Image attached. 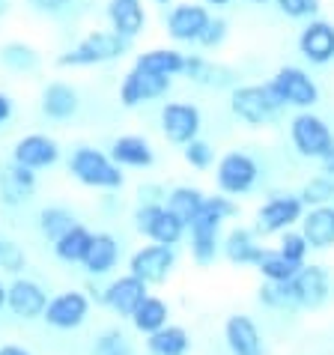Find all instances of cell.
<instances>
[{
	"label": "cell",
	"mask_w": 334,
	"mask_h": 355,
	"mask_svg": "<svg viewBox=\"0 0 334 355\" xmlns=\"http://www.w3.org/2000/svg\"><path fill=\"white\" fill-rule=\"evenodd\" d=\"M159 123H161V135L173 146H188L191 141L200 137L203 114L191 102H167L159 114Z\"/></svg>",
	"instance_id": "cell-11"
},
{
	"label": "cell",
	"mask_w": 334,
	"mask_h": 355,
	"mask_svg": "<svg viewBox=\"0 0 334 355\" xmlns=\"http://www.w3.org/2000/svg\"><path fill=\"white\" fill-rule=\"evenodd\" d=\"M12 114H15V98L0 90V125H6L12 120Z\"/></svg>",
	"instance_id": "cell-48"
},
{
	"label": "cell",
	"mask_w": 334,
	"mask_h": 355,
	"mask_svg": "<svg viewBox=\"0 0 334 355\" xmlns=\"http://www.w3.org/2000/svg\"><path fill=\"white\" fill-rule=\"evenodd\" d=\"M129 39L116 36L111 27L107 31H90L81 42H75L72 48L57 57V66L60 69H87V66H105L114 63L129 51Z\"/></svg>",
	"instance_id": "cell-2"
},
{
	"label": "cell",
	"mask_w": 334,
	"mask_h": 355,
	"mask_svg": "<svg viewBox=\"0 0 334 355\" xmlns=\"http://www.w3.org/2000/svg\"><path fill=\"white\" fill-rule=\"evenodd\" d=\"M188 248H191V260L197 266H212L221 254V227L194 221L188 227Z\"/></svg>",
	"instance_id": "cell-29"
},
{
	"label": "cell",
	"mask_w": 334,
	"mask_h": 355,
	"mask_svg": "<svg viewBox=\"0 0 334 355\" xmlns=\"http://www.w3.org/2000/svg\"><path fill=\"white\" fill-rule=\"evenodd\" d=\"M319 167H322V173H331V176H334V150H328L326 155H322Z\"/></svg>",
	"instance_id": "cell-50"
},
{
	"label": "cell",
	"mask_w": 334,
	"mask_h": 355,
	"mask_svg": "<svg viewBox=\"0 0 334 355\" xmlns=\"http://www.w3.org/2000/svg\"><path fill=\"white\" fill-rule=\"evenodd\" d=\"M90 355H134V343L120 325H111L96 334Z\"/></svg>",
	"instance_id": "cell-38"
},
{
	"label": "cell",
	"mask_w": 334,
	"mask_h": 355,
	"mask_svg": "<svg viewBox=\"0 0 334 355\" xmlns=\"http://www.w3.org/2000/svg\"><path fill=\"white\" fill-rule=\"evenodd\" d=\"M203 203H206V194H203V189H197V185H173V189L167 191V200H164L167 209L185 224V230H188L191 221L200 215Z\"/></svg>",
	"instance_id": "cell-31"
},
{
	"label": "cell",
	"mask_w": 334,
	"mask_h": 355,
	"mask_svg": "<svg viewBox=\"0 0 334 355\" xmlns=\"http://www.w3.org/2000/svg\"><path fill=\"white\" fill-rule=\"evenodd\" d=\"M132 329L137 334H143V338H150V334L161 331L164 325H170V304H167L164 299H159V295H146L143 304L132 313Z\"/></svg>",
	"instance_id": "cell-32"
},
{
	"label": "cell",
	"mask_w": 334,
	"mask_h": 355,
	"mask_svg": "<svg viewBox=\"0 0 334 355\" xmlns=\"http://www.w3.org/2000/svg\"><path fill=\"white\" fill-rule=\"evenodd\" d=\"M6 9H9V0H0V18L6 15Z\"/></svg>",
	"instance_id": "cell-53"
},
{
	"label": "cell",
	"mask_w": 334,
	"mask_h": 355,
	"mask_svg": "<svg viewBox=\"0 0 334 355\" xmlns=\"http://www.w3.org/2000/svg\"><path fill=\"white\" fill-rule=\"evenodd\" d=\"M0 272L9 278H21L27 272V251L12 239H3L0 245Z\"/></svg>",
	"instance_id": "cell-41"
},
{
	"label": "cell",
	"mask_w": 334,
	"mask_h": 355,
	"mask_svg": "<svg viewBox=\"0 0 334 355\" xmlns=\"http://www.w3.org/2000/svg\"><path fill=\"white\" fill-rule=\"evenodd\" d=\"M185 57L179 48H150V51L137 54L134 60V69L141 72H150V75H161V78H176L185 72Z\"/></svg>",
	"instance_id": "cell-28"
},
{
	"label": "cell",
	"mask_w": 334,
	"mask_h": 355,
	"mask_svg": "<svg viewBox=\"0 0 334 355\" xmlns=\"http://www.w3.org/2000/svg\"><path fill=\"white\" fill-rule=\"evenodd\" d=\"M90 245H93V230H90V227H84V224H75L69 233H63L57 242H51V248H54V257L60 263H66V266H84Z\"/></svg>",
	"instance_id": "cell-30"
},
{
	"label": "cell",
	"mask_w": 334,
	"mask_h": 355,
	"mask_svg": "<svg viewBox=\"0 0 334 355\" xmlns=\"http://www.w3.org/2000/svg\"><path fill=\"white\" fill-rule=\"evenodd\" d=\"M209 18H212V12L203 3H176V6H170L167 21H164L167 36H170L173 42H188V45L200 42Z\"/></svg>",
	"instance_id": "cell-18"
},
{
	"label": "cell",
	"mask_w": 334,
	"mask_h": 355,
	"mask_svg": "<svg viewBox=\"0 0 334 355\" xmlns=\"http://www.w3.org/2000/svg\"><path fill=\"white\" fill-rule=\"evenodd\" d=\"M107 21H111V31L123 39H137L146 27V9L141 0H107L105 9Z\"/></svg>",
	"instance_id": "cell-25"
},
{
	"label": "cell",
	"mask_w": 334,
	"mask_h": 355,
	"mask_svg": "<svg viewBox=\"0 0 334 355\" xmlns=\"http://www.w3.org/2000/svg\"><path fill=\"white\" fill-rule=\"evenodd\" d=\"M227 36H230V24H227V18L212 15L197 45H203V48H221L224 42H227Z\"/></svg>",
	"instance_id": "cell-44"
},
{
	"label": "cell",
	"mask_w": 334,
	"mask_h": 355,
	"mask_svg": "<svg viewBox=\"0 0 334 355\" xmlns=\"http://www.w3.org/2000/svg\"><path fill=\"white\" fill-rule=\"evenodd\" d=\"M281 9V15L287 18H296V21H301V18H313L319 12V0H274Z\"/></svg>",
	"instance_id": "cell-45"
},
{
	"label": "cell",
	"mask_w": 334,
	"mask_h": 355,
	"mask_svg": "<svg viewBox=\"0 0 334 355\" xmlns=\"http://www.w3.org/2000/svg\"><path fill=\"white\" fill-rule=\"evenodd\" d=\"M146 295H150V287H146L143 281H137L134 275L125 272V275L114 278V281L105 287L102 304H105L107 311H114L120 320H132V313L141 308Z\"/></svg>",
	"instance_id": "cell-17"
},
{
	"label": "cell",
	"mask_w": 334,
	"mask_h": 355,
	"mask_svg": "<svg viewBox=\"0 0 334 355\" xmlns=\"http://www.w3.org/2000/svg\"><path fill=\"white\" fill-rule=\"evenodd\" d=\"M0 311H6V284L0 281Z\"/></svg>",
	"instance_id": "cell-52"
},
{
	"label": "cell",
	"mask_w": 334,
	"mask_h": 355,
	"mask_svg": "<svg viewBox=\"0 0 334 355\" xmlns=\"http://www.w3.org/2000/svg\"><path fill=\"white\" fill-rule=\"evenodd\" d=\"M0 63L12 72H33L39 66V51L30 42H21V39H12V42L0 45Z\"/></svg>",
	"instance_id": "cell-37"
},
{
	"label": "cell",
	"mask_w": 334,
	"mask_h": 355,
	"mask_svg": "<svg viewBox=\"0 0 334 355\" xmlns=\"http://www.w3.org/2000/svg\"><path fill=\"white\" fill-rule=\"evenodd\" d=\"M69 173L75 182H81L84 189H96V191H120L125 185V173L120 164H114V159L105 150L96 146H75L69 155Z\"/></svg>",
	"instance_id": "cell-1"
},
{
	"label": "cell",
	"mask_w": 334,
	"mask_h": 355,
	"mask_svg": "<svg viewBox=\"0 0 334 355\" xmlns=\"http://www.w3.org/2000/svg\"><path fill=\"white\" fill-rule=\"evenodd\" d=\"M278 111H281V105L272 96L269 84H242L230 93V114L239 123L251 125V129H260V125L272 123L278 116Z\"/></svg>",
	"instance_id": "cell-4"
},
{
	"label": "cell",
	"mask_w": 334,
	"mask_h": 355,
	"mask_svg": "<svg viewBox=\"0 0 334 355\" xmlns=\"http://www.w3.org/2000/svg\"><path fill=\"white\" fill-rule=\"evenodd\" d=\"M221 254L233 266H251V269H257V263L263 260V254H266V245L260 242L254 227H233L221 239Z\"/></svg>",
	"instance_id": "cell-22"
},
{
	"label": "cell",
	"mask_w": 334,
	"mask_h": 355,
	"mask_svg": "<svg viewBox=\"0 0 334 355\" xmlns=\"http://www.w3.org/2000/svg\"><path fill=\"white\" fill-rule=\"evenodd\" d=\"M134 227L152 245H167V248H176L188 236L185 224L164 203H141L134 209Z\"/></svg>",
	"instance_id": "cell-7"
},
{
	"label": "cell",
	"mask_w": 334,
	"mask_h": 355,
	"mask_svg": "<svg viewBox=\"0 0 334 355\" xmlns=\"http://www.w3.org/2000/svg\"><path fill=\"white\" fill-rule=\"evenodd\" d=\"M301 215H304V203L299 194H290V191L272 194L257 209V215H254V233H257L260 239L281 236V233L292 230L296 224H301Z\"/></svg>",
	"instance_id": "cell-5"
},
{
	"label": "cell",
	"mask_w": 334,
	"mask_h": 355,
	"mask_svg": "<svg viewBox=\"0 0 334 355\" xmlns=\"http://www.w3.org/2000/svg\"><path fill=\"white\" fill-rule=\"evenodd\" d=\"M299 230L308 239L310 251H331L334 248V206L304 209Z\"/></svg>",
	"instance_id": "cell-26"
},
{
	"label": "cell",
	"mask_w": 334,
	"mask_h": 355,
	"mask_svg": "<svg viewBox=\"0 0 334 355\" xmlns=\"http://www.w3.org/2000/svg\"><path fill=\"white\" fill-rule=\"evenodd\" d=\"M15 164L27 167V171H48L60 162V141L45 132H30V135H21L18 141L12 144V155H9Z\"/></svg>",
	"instance_id": "cell-13"
},
{
	"label": "cell",
	"mask_w": 334,
	"mask_h": 355,
	"mask_svg": "<svg viewBox=\"0 0 334 355\" xmlns=\"http://www.w3.org/2000/svg\"><path fill=\"white\" fill-rule=\"evenodd\" d=\"M36 224H39V233H42L48 242H57L63 233H69L78 224V218L69 206H45V209H39Z\"/></svg>",
	"instance_id": "cell-35"
},
{
	"label": "cell",
	"mask_w": 334,
	"mask_h": 355,
	"mask_svg": "<svg viewBox=\"0 0 334 355\" xmlns=\"http://www.w3.org/2000/svg\"><path fill=\"white\" fill-rule=\"evenodd\" d=\"M39 189V180L33 171L15 164L12 159L0 164V203L9 206V209H18L24 206Z\"/></svg>",
	"instance_id": "cell-20"
},
{
	"label": "cell",
	"mask_w": 334,
	"mask_h": 355,
	"mask_svg": "<svg viewBox=\"0 0 334 355\" xmlns=\"http://www.w3.org/2000/svg\"><path fill=\"white\" fill-rule=\"evenodd\" d=\"M39 111L54 123H66L81 111V93L66 81H48L39 93Z\"/></svg>",
	"instance_id": "cell-21"
},
{
	"label": "cell",
	"mask_w": 334,
	"mask_h": 355,
	"mask_svg": "<svg viewBox=\"0 0 334 355\" xmlns=\"http://www.w3.org/2000/svg\"><path fill=\"white\" fill-rule=\"evenodd\" d=\"M141 203H164L167 200V191L161 185H141Z\"/></svg>",
	"instance_id": "cell-47"
},
{
	"label": "cell",
	"mask_w": 334,
	"mask_h": 355,
	"mask_svg": "<svg viewBox=\"0 0 334 355\" xmlns=\"http://www.w3.org/2000/svg\"><path fill=\"white\" fill-rule=\"evenodd\" d=\"M116 266H120V239L107 230L93 233V245H90V251H87L84 272L90 275V278H105Z\"/></svg>",
	"instance_id": "cell-27"
},
{
	"label": "cell",
	"mask_w": 334,
	"mask_h": 355,
	"mask_svg": "<svg viewBox=\"0 0 334 355\" xmlns=\"http://www.w3.org/2000/svg\"><path fill=\"white\" fill-rule=\"evenodd\" d=\"M0 245H3V233H0Z\"/></svg>",
	"instance_id": "cell-56"
},
{
	"label": "cell",
	"mask_w": 334,
	"mask_h": 355,
	"mask_svg": "<svg viewBox=\"0 0 334 355\" xmlns=\"http://www.w3.org/2000/svg\"><path fill=\"white\" fill-rule=\"evenodd\" d=\"M48 290L39 284L36 278H12L6 284V311L12 313L15 320H24V322H33V320H42V313L48 308Z\"/></svg>",
	"instance_id": "cell-12"
},
{
	"label": "cell",
	"mask_w": 334,
	"mask_h": 355,
	"mask_svg": "<svg viewBox=\"0 0 334 355\" xmlns=\"http://www.w3.org/2000/svg\"><path fill=\"white\" fill-rule=\"evenodd\" d=\"M36 12H42V15H57V12H63V9L69 6V0H27Z\"/></svg>",
	"instance_id": "cell-46"
},
{
	"label": "cell",
	"mask_w": 334,
	"mask_h": 355,
	"mask_svg": "<svg viewBox=\"0 0 334 355\" xmlns=\"http://www.w3.org/2000/svg\"><path fill=\"white\" fill-rule=\"evenodd\" d=\"M182 159H185V164H191L194 171H209L215 164V150L209 141L197 137V141H191L188 146H182Z\"/></svg>",
	"instance_id": "cell-43"
},
{
	"label": "cell",
	"mask_w": 334,
	"mask_h": 355,
	"mask_svg": "<svg viewBox=\"0 0 334 355\" xmlns=\"http://www.w3.org/2000/svg\"><path fill=\"white\" fill-rule=\"evenodd\" d=\"M173 269H176V248H167V245H152V242L141 245L129 257V275L143 281L146 287L167 284Z\"/></svg>",
	"instance_id": "cell-10"
},
{
	"label": "cell",
	"mask_w": 334,
	"mask_h": 355,
	"mask_svg": "<svg viewBox=\"0 0 334 355\" xmlns=\"http://www.w3.org/2000/svg\"><path fill=\"white\" fill-rule=\"evenodd\" d=\"M90 308H93V302L84 290H63L48 299L42 320L45 325H51L57 331H75L90 320Z\"/></svg>",
	"instance_id": "cell-9"
},
{
	"label": "cell",
	"mask_w": 334,
	"mask_h": 355,
	"mask_svg": "<svg viewBox=\"0 0 334 355\" xmlns=\"http://www.w3.org/2000/svg\"><path fill=\"white\" fill-rule=\"evenodd\" d=\"M233 0H203V6L209 9V6H215V9H224V6H230Z\"/></svg>",
	"instance_id": "cell-51"
},
{
	"label": "cell",
	"mask_w": 334,
	"mask_h": 355,
	"mask_svg": "<svg viewBox=\"0 0 334 355\" xmlns=\"http://www.w3.org/2000/svg\"><path fill=\"white\" fill-rule=\"evenodd\" d=\"M251 3H269V0H251Z\"/></svg>",
	"instance_id": "cell-55"
},
{
	"label": "cell",
	"mask_w": 334,
	"mask_h": 355,
	"mask_svg": "<svg viewBox=\"0 0 334 355\" xmlns=\"http://www.w3.org/2000/svg\"><path fill=\"white\" fill-rule=\"evenodd\" d=\"M260 180V164L254 162V155L233 150L224 153L218 164H215V185H218V194L227 197H242L248 194Z\"/></svg>",
	"instance_id": "cell-8"
},
{
	"label": "cell",
	"mask_w": 334,
	"mask_h": 355,
	"mask_svg": "<svg viewBox=\"0 0 334 355\" xmlns=\"http://www.w3.org/2000/svg\"><path fill=\"white\" fill-rule=\"evenodd\" d=\"M278 251L287 257L290 263H299V266H304L308 263V254H310V245H308V239L301 236V230H287V233H281L278 236Z\"/></svg>",
	"instance_id": "cell-42"
},
{
	"label": "cell",
	"mask_w": 334,
	"mask_h": 355,
	"mask_svg": "<svg viewBox=\"0 0 334 355\" xmlns=\"http://www.w3.org/2000/svg\"><path fill=\"white\" fill-rule=\"evenodd\" d=\"M236 215H239V203H236L233 197H227V194H212V197H206L203 209H200V215L194 221H206V224L224 227V221L236 218Z\"/></svg>",
	"instance_id": "cell-40"
},
{
	"label": "cell",
	"mask_w": 334,
	"mask_h": 355,
	"mask_svg": "<svg viewBox=\"0 0 334 355\" xmlns=\"http://www.w3.org/2000/svg\"><path fill=\"white\" fill-rule=\"evenodd\" d=\"M155 6H170V0H152Z\"/></svg>",
	"instance_id": "cell-54"
},
{
	"label": "cell",
	"mask_w": 334,
	"mask_h": 355,
	"mask_svg": "<svg viewBox=\"0 0 334 355\" xmlns=\"http://www.w3.org/2000/svg\"><path fill=\"white\" fill-rule=\"evenodd\" d=\"M146 352L150 355H188L191 352V334L185 325H164L161 331H155L146 338Z\"/></svg>",
	"instance_id": "cell-33"
},
{
	"label": "cell",
	"mask_w": 334,
	"mask_h": 355,
	"mask_svg": "<svg viewBox=\"0 0 334 355\" xmlns=\"http://www.w3.org/2000/svg\"><path fill=\"white\" fill-rule=\"evenodd\" d=\"M0 355H33V352L21 347V343H0Z\"/></svg>",
	"instance_id": "cell-49"
},
{
	"label": "cell",
	"mask_w": 334,
	"mask_h": 355,
	"mask_svg": "<svg viewBox=\"0 0 334 355\" xmlns=\"http://www.w3.org/2000/svg\"><path fill=\"white\" fill-rule=\"evenodd\" d=\"M299 54L313 66H328L334 60V24L326 18H310L299 33Z\"/></svg>",
	"instance_id": "cell-19"
},
{
	"label": "cell",
	"mask_w": 334,
	"mask_h": 355,
	"mask_svg": "<svg viewBox=\"0 0 334 355\" xmlns=\"http://www.w3.org/2000/svg\"><path fill=\"white\" fill-rule=\"evenodd\" d=\"M107 155L114 159V164H120L123 171L132 167V171H150L155 164V150L152 144L146 141L143 135H120L111 141V150Z\"/></svg>",
	"instance_id": "cell-23"
},
{
	"label": "cell",
	"mask_w": 334,
	"mask_h": 355,
	"mask_svg": "<svg viewBox=\"0 0 334 355\" xmlns=\"http://www.w3.org/2000/svg\"><path fill=\"white\" fill-rule=\"evenodd\" d=\"M301 266L299 263H290L278 248H266L263 260L257 263V272L263 281H272V284H290L292 278L299 275Z\"/></svg>",
	"instance_id": "cell-36"
},
{
	"label": "cell",
	"mask_w": 334,
	"mask_h": 355,
	"mask_svg": "<svg viewBox=\"0 0 334 355\" xmlns=\"http://www.w3.org/2000/svg\"><path fill=\"white\" fill-rule=\"evenodd\" d=\"M224 347L230 355H266V340H263L260 325L248 313H230L224 320Z\"/></svg>",
	"instance_id": "cell-16"
},
{
	"label": "cell",
	"mask_w": 334,
	"mask_h": 355,
	"mask_svg": "<svg viewBox=\"0 0 334 355\" xmlns=\"http://www.w3.org/2000/svg\"><path fill=\"white\" fill-rule=\"evenodd\" d=\"M266 84L281 107L313 111V107L319 105V84L313 81L301 66H281Z\"/></svg>",
	"instance_id": "cell-3"
},
{
	"label": "cell",
	"mask_w": 334,
	"mask_h": 355,
	"mask_svg": "<svg viewBox=\"0 0 334 355\" xmlns=\"http://www.w3.org/2000/svg\"><path fill=\"white\" fill-rule=\"evenodd\" d=\"M173 78H161V75H150L141 72V69H129L120 81V105L123 107H137L143 102H152V98H161L170 93Z\"/></svg>",
	"instance_id": "cell-15"
},
{
	"label": "cell",
	"mask_w": 334,
	"mask_h": 355,
	"mask_svg": "<svg viewBox=\"0 0 334 355\" xmlns=\"http://www.w3.org/2000/svg\"><path fill=\"white\" fill-rule=\"evenodd\" d=\"M301 203L304 209H313V206H334V176L331 173H319L301 185Z\"/></svg>",
	"instance_id": "cell-39"
},
{
	"label": "cell",
	"mask_w": 334,
	"mask_h": 355,
	"mask_svg": "<svg viewBox=\"0 0 334 355\" xmlns=\"http://www.w3.org/2000/svg\"><path fill=\"white\" fill-rule=\"evenodd\" d=\"M290 141L301 159H313V162H319L328 150H334L331 125L313 111H299L290 120Z\"/></svg>",
	"instance_id": "cell-6"
},
{
	"label": "cell",
	"mask_w": 334,
	"mask_h": 355,
	"mask_svg": "<svg viewBox=\"0 0 334 355\" xmlns=\"http://www.w3.org/2000/svg\"><path fill=\"white\" fill-rule=\"evenodd\" d=\"M188 81L200 84V87H209V90H224V87H233L236 90V69L224 66V63H215L203 54H188L185 57V72H182Z\"/></svg>",
	"instance_id": "cell-24"
},
{
	"label": "cell",
	"mask_w": 334,
	"mask_h": 355,
	"mask_svg": "<svg viewBox=\"0 0 334 355\" xmlns=\"http://www.w3.org/2000/svg\"><path fill=\"white\" fill-rule=\"evenodd\" d=\"M292 290L299 299V311H319L331 299V275L319 263H304L292 278Z\"/></svg>",
	"instance_id": "cell-14"
},
{
	"label": "cell",
	"mask_w": 334,
	"mask_h": 355,
	"mask_svg": "<svg viewBox=\"0 0 334 355\" xmlns=\"http://www.w3.org/2000/svg\"><path fill=\"white\" fill-rule=\"evenodd\" d=\"M257 302L263 308L278 311V313H296L299 311V299H296V290H292V281L290 284L263 281L260 290H257Z\"/></svg>",
	"instance_id": "cell-34"
}]
</instances>
